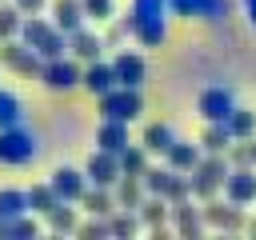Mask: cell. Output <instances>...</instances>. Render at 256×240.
Masks as SVG:
<instances>
[{
	"mask_svg": "<svg viewBox=\"0 0 256 240\" xmlns=\"http://www.w3.org/2000/svg\"><path fill=\"white\" fill-rule=\"evenodd\" d=\"M24 212H32V208H28V192H20V188H0V224L16 220V216H24Z\"/></svg>",
	"mask_w": 256,
	"mask_h": 240,
	"instance_id": "obj_27",
	"label": "cell"
},
{
	"mask_svg": "<svg viewBox=\"0 0 256 240\" xmlns=\"http://www.w3.org/2000/svg\"><path fill=\"white\" fill-rule=\"evenodd\" d=\"M44 228L52 232V236H76V228H80V216H76V208L68 204V200H60L48 216H44Z\"/></svg>",
	"mask_w": 256,
	"mask_h": 240,
	"instance_id": "obj_22",
	"label": "cell"
},
{
	"mask_svg": "<svg viewBox=\"0 0 256 240\" xmlns=\"http://www.w3.org/2000/svg\"><path fill=\"white\" fill-rule=\"evenodd\" d=\"M224 196L236 204H256V168H232L224 180Z\"/></svg>",
	"mask_w": 256,
	"mask_h": 240,
	"instance_id": "obj_15",
	"label": "cell"
},
{
	"mask_svg": "<svg viewBox=\"0 0 256 240\" xmlns=\"http://www.w3.org/2000/svg\"><path fill=\"white\" fill-rule=\"evenodd\" d=\"M228 172H232L228 152H204V160H200V164H196V172H192V196H196L200 204H204V200H212V196L224 188Z\"/></svg>",
	"mask_w": 256,
	"mask_h": 240,
	"instance_id": "obj_3",
	"label": "cell"
},
{
	"mask_svg": "<svg viewBox=\"0 0 256 240\" xmlns=\"http://www.w3.org/2000/svg\"><path fill=\"white\" fill-rule=\"evenodd\" d=\"M164 160H168L176 172H196V164L204 160V144H200V140L192 144V140H180V136H176V144L164 152Z\"/></svg>",
	"mask_w": 256,
	"mask_h": 240,
	"instance_id": "obj_18",
	"label": "cell"
},
{
	"mask_svg": "<svg viewBox=\"0 0 256 240\" xmlns=\"http://www.w3.org/2000/svg\"><path fill=\"white\" fill-rule=\"evenodd\" d=\"M20 40L28 48H36L44 60H56V56H68V32L56 24V20H44L40 12L36 16H24V28H20Z\"/></svg>",
	"mask_w": 256,
	"mask_h": 240,
	"instance_id": "obj_1",
	"label": "cell"
},
{
	"mask_svg": "<svg viewBox=\"0 0 256 240\" xmlns=\"http://www.w3.org/2000/svg\"><path fill=\"white\" fill-rule=\"evenodd\" d=\"M40 84H44L48 92H56V96H64V92H72V88H84V60H76L72 52L48 60L44 72H40Z\"/></svg>",
	"mask_w": 256,
	"mask_h": 240,
	"instance_id": "obj_4",
	"label": "cell"
},
{
	"mask_svg": "<svg viewBox=\"0 0 256 240\" xmlns=\"http://www.w3.org/2000/svg\"><path fill=\"white\" fill-rule=\"evenodd\" d=\"M128 40H136L132 12H128V16H112V20H108V32H104V44H108V48H120V44H128Z\"/></svg>",
	"mask_w": 256,
	"mask_h": 240,
	"instance_id": "obj_30",
	"label": "cell"
},
{
	"mask_svg": "<svg viewBox=\"0 0 256 240\" xmlns=\"http://www.w3.org/2000/svg\"><path fill=\"white\" fill-rule=\"evenodd\" d=\"M80 208L84 212H92V216H112L120 204H116V192L112 188H100V184H88V192H84V200H80Z\"/></svg>",
	"mask_w": 256,
	"mask_h": 240,
	"instance_id": "obj_25",
	"label": "cell"
},
{
	"mask_svg": "<svg viewBox=\"0 0 256 240\" xmlns=\"http://www.w3.org/2000/svg\"><path fill=\"white\" fill-rule=\"evenodd\" d=\"M244 232H248V236H256V216H248V224H244Z\"/></svg>",
	"mask_w": 256,
	"mask_h": 240,
	"instance_id": "obj_42",
	"label": "cell"
},
{
	"mask_svg": "<svg viewBox=\"0 0 256 240\" xmlns=\"http://www.w3.org/2000/svg\"><path fill=\"white\" fill-rule=\"evenodd\" d=\"M76 236L80 240H104V236H112V216H92L88 212V220H80Z\"/></svg>",
	"mask_w": 256,
	"mask_h": 240,
	"instance_id": "obj_34",
	"label": "cell"
},
{
	"mask_svg": "<svg viewBox=\"0 0 256 240\" xmlns=\"http://www.w3.org/2000/svg\"><path fill=\"white\" fill-rule=\"evenodd\" d=\"M228 160H232V168H256V160H252V136L248 140H236L228 148Z\"/></svg>",
	"mask_w": 256,
	"mask_h": 240,
	"instance_id": "obj_37",
	"label": "cell"
},
{
	"mask_svg": "<svg viewBox=\"0 0 256 240\" xmlns=\"http://www.w3.org/2000/svg\"><path fill=\"white\" fill-rule=\"evenodd\" d=\"M0 4H8V0H0Z\"/></svg>",
	"mask_w": 256,
	"mask_h": 240,
	"instance_id": "obj_44",
	"label": "cell"
},
{
	"mask_svg": "<svg viewBox=\"0 0 256 240\" xmlns=\"http://www.w3.org/2000/svg\"><path fill=\"white\" fill-rule=\"evenodd\" d=\"M204 220H208V232H228V236H236V232H244V224H248V216H244V204H236V200H204Z\"/></svg>",
	"mask_w": 256,
	"mask_h": 240,
	"instance_id": "obj_8",
	"label": "cell"
},
{
	"mask_svg": "<svg viewBox=\"0 0 256 240\" xmlns=\"http://www.w3.org/2000/svg\"><path fill=\"white\" fill-rule=\"evenodd\" d=\"M172 0H132V16H168Z\"/></svg>",
	"mask_w": 256,
	"mask_h": 240,
	"instance_id": "obj_39",
	"label": "cell"
},
{
	"mask_svg": "<svg viewBox=\"0 0 256 240\" xmlns=\"http://www.w3.org/2000/svg\"><path fill=\"white\" fill-rule=\"evenodd\" d=\"M172 176H176V168H172L168 160H164V164H148V172H144V188H148V196H168Z\"/></svg>",
	"mask_w": 256,
	"mask_h": 240,
	"instance_id": "obj_28",
	"label": "cell"
},
{
	"mask_svg": "<svg viewBox=\"0 0 256 240\" xmlns=\"http://www.w3.org/2000/svg\"><path fill=\"white\" fill-rule=\"evenodd\" d=\"M84 12H88V20L108 24V20L116 16V0H84Z\"/></svg>",
	"mask_w": 256,
	"mask_h": 240,
	"instance_id": "obj_38",
	"label": "cell"
},
{
	"mask_svg": "<svg viewBox=\"0 0 256 240\" xmlns=\"http://www.w3.org/2000/svg\"><path fill=\"white\" fill-rule=\"evenodd\" d=\"M136 44L140 48H164L168 44V16H132Z\"/></svg>",
	"mask_w": 256,
	"mask_h": 240,
	"instance_id": "obj_16",
	"label": "cell"
},
{
	"mask_svg": "<svg viewBox=\"0 0 256 240\" xmlns=\"http://www.w3.org/2000/svg\"><path fill=\"white\" fill-rule=\"evenodd\" d=\"M112 192H116V204H120V208H132V212H140V204L148 200L144 176H120Z\"/></svg>",
	"mask_w": 256,
	"mask_h": 240,
	"instance_id": "obj_21",
	"label": "cell"
},
{
	"mask_svg": "<svg viewBox=\"0 0 256 240\" xmlns=\"http://www.w3.org/2000/svg\"><path fill=\"white\" fill-rule=\"evenodd\" d=\"M112 88H116V68H112V60H88V64H84V92L104 96V92H112Z\"/></svg>",
	"mask_w": 256,
	"mask_h": 240,
	"instance_id": "obj_17",
	"label": "cell"
},
{
	"mask_svg": "<svg viewBox=\"0 0 256 240\" xmlns=\"http://www.w3.org/2000/svg\"><path fill=\"white\" fill-rule=\"evenodd\" d=\"M96 104H100V116H108V120H124V124L140 120V112H144V96H140V88H124V84H116L112 92L96 96Z\"/></svg>",
	"mask_w": 256,
	"mask_h": 240,
	"instance_id": "obj_6",
	"label": "cell"
},
{
	"mask_svg": "<svg viewBox=\"0 0 256 240\" xmlns=\"http://www.w3.org/2000/svg\"><path fill=\"white\" fill-rule=\"evenodd\" d=\"M172 232L184 236V240H196L208 232V220H204V204L196 200H184V204H172Z\"/></svg>",
	"mask_w": 256,
	"mask_h": 240,
	"instance_id": "obj_12",
	"label": "cell"
},
{
	"mask_svg": "<svg viewBox=\"0 0 256 240\" xmlns=\"http://www.w3.org/2000/svg\"><path fill=\"white\" fill-rule=\"evenodd\" d=\"M12 124H24V100L12 88H0V128H12Z\"/></svg>",
	"mask_w": 256,
	"mask_h": 240,
	"instance_id": "obj_32",
	"label": "cell"
},
{
	"mask_svg": "<svg viewBox=\"0 0 256 240\" xmlns=\"http://www.w3.org/2000/svg\"><path fill=\"white\" fill-rule=\"evenodd\" d=\"M40 156V136L28 128V124H12V128H0V164L8 168H24Z\"/></svg>",
	"mask_w": 256,
	"mask_h": 240,
	"instance_id": "obj_2",
	"label": "cell"
},
{
	"mask_svg": "<svg viewBox=\"0 0 256 240\" xmlns=\"http://www.w3.org/2000/svg\"><path fill=\"white\" fill-rule=\"evenodd\" d=\"M240 0H172V16L180 20H204V24H228Z\"/></svg>",
	"mask_w": 256,
	"mask_h": 240,
	"instance_id": "obj_7",
	"label": "cell"
},
{
	"mask_svg": "<svg viewBox=\"0 0 256 240\" xmlns=\"http://www.w3.org/2000/svg\"><path fill=\"white\" fill-rule=\"evenodd\" d=\"M252 160H256V136H252Z\"/></svg>",
	"mask_w": 256,
	"mask_h": 240,
	"instance_id": "obj_43",
	"label": "cell"
},
{
	"mask_svg": "<svg viewBox=\"0 0 256 240\" xmlns=\"http://www.w3.org/2000/svg\"><path fill=\"white\" fill-rule=\"evenodd\" d=\"M32 236H40V220H36V212H24V216L0 224V240H32Z\"/></svg>",
	"mask_w": 256,
	"mask_h": 240,
	"instance_id": "obj_26",
	"label": "cell"
},
{
	"mask_svg": "<svg viewBox=\"0 0 256 240\" xmlns=\"http://www.w3.org/2000/svg\"><path fill=\"white\" fill-rule=\"evenodd\" d=\"M104 48H108V44H104V32H92L88 24L76 28V32H68V52H72L76 60H84V64H88V60H100Z\"/></svg>",
	"mask_w": 256,
	"mask_h": 240,
	"instance_id": "obj_14",
	"label": "cell"
},
{
	"mask_svg": "<svg viewBox=\"0 0 256 240\" xmlns=\"http://www.w3.org/2000/svg\"><path fill=\"white\" fill-rule=\"evenodd\" d=\"M84 172L92 184L100 188H116V180L124 176V164H120V152H108V148H92L88 160H84Z\"/></svg>",
	"mask_w": 256,
	"mask_h": 240,
	"instance_id": "obj_9",
	"label": "cell"
},
{
	"mask_svg": "<svg viewBox=\"0 0 256 240\" xmlns=\"http://www.w3.org/2000/svg\"><path fill=\"white\" fill-rule=\"evenodd\" d=\"M140 228H144L140 212H132V208H116V212H112V236H116V240H132Z\"/></svg>",
	"mask_w": 256,
	"mask_h": 240,
	"instance_id": "obj_31",
	"label": "cell"
},
{
	"mask_svg": "<svg viewBox=\"0 0 256 240\" xmlns=\"http://www.w3.org/2000/svg\"><path fill=\"white\" fill-rule=\"evenodd\" d=\"M52 188H56V196L60 200H68V204H80L84 200V192H88V172L84 168H68V164H60V168H52Z\"/></svg>",
	"mask_w": 256,
	"mask_h": 240,
	"instance_id": "obj_11",
	"label": "cell"
},
{
	"mask_svg": "<svg viewBox=\"0 0 256 240\" xmlns=\"http://www.w3.org/2000/svg\"><path fill=\"white\" fill-rule=\"evenodd\" d=\"M228 128H232V136H236V140H248V136H256V112L236 104V112L228 116Z\"/></svg>",
	"mask_w": 256,
	"mask_h": 240,
	"instance_id": "obj_35",
	"label": "cell"
},
{
	"mask_svg": "<svg viewBox=\"0 0 256 240\" xmlns=\"http://www.w3.org/2000/svg\"><path fill=\"white\" fill-rule=\"evenodd\" d=\"M52 20L64 28V32H76L88 24V12H84V0H52Z\"/></svg>",
	"mask_w": 256,
	"mask_h": 240,
	"instance_id": "obj_20",
	"label": "cell"
},
{
	"mask_svg": "<svg viewBox=\"0 0 256 240\" xmlns=\"http://www.w3.org/2000/svg\"><path fill=\"white\" fill-rule=\"evenodd\" d=\"M148 148L144 144H128L124 152H120V164H124V176H144L148 172Z\"/></svg>",
	"mask_w": 256,
	"mask_h": 240,
	"instance_id": "obj_33",
	"label": "cell"
},
{
	"mask_svg": "<svg viewBox=\"0 0 256 240\" xmlns=\"http://www.w3.org/2000/svg\"><path fill=\"white\" fill-rule=\"evenodd\" d=\"M12 4H16V8L24 12V16H36V12H44V8L52 4V0H12Z\"/></svg>",
	"mask_w": 256,
	"mask_h": 240,
	"instance_id": "obj_40",
	"label": "cell"
},
{
	"mask_svg": "<svg viewBox=\"0 0 256 240\" xmlns=\"http://www.w3.org/2000/svg\"><path fill=\"white\" fill-rule=\"evenodd\" d=\"M240 12H244V20L256 28V0H240Z\"/></svg>",
	"mask_w": 256,
	"mask_h": 240,
	"instance_id": "obj_41",
	"label": "cell"
},
{
	"mask_svg": "<svg viewBox=\"0 0 256 240\" xmlns=\"http://www.w3.org/2000/svg\"><path fill=\"white\" fill-rule=\"evenodd\" d=\"M44 64H48V60H44L36 48H28L20 36L0 40V68H8V72H16V76H36V80H40Z\"/></svg>",
	"mask_w": 256,
	"mask_h": 240,
	"instance_id": "obj_5",
	"label": "cell"
},
{
	"mask_svg": "<svg viewBox=\"0 0 256 240\" xmlns=\"http://www.w3.org/2000/svg\"><path fill=\"white\" fill-rule=\"evenodd\" d=\"M112 68H116V84H124V88H144L148 64H144V56H140V52L120 48V52L112 56Z\"/></svg>",
	"mask_w": 256,
	"mask_h": 240,
	"instance_id": "obj_13",
	"label": "cell"
},
{
	"mask_svg": "<svg viewBox=\"0 0 256 240\" xmlns=\"http://www.w3.org/2000/svg\"><path fill=\"white\" fill-rule=\"evenodd\" d=\"M140 144H144L152 156H164V152L176 144V132H172L164 120H152V124H144V132H140Z\"/></svg>",
	"mask_w": 256,
	"mask_h": 240,
	"instance_id": "obj_23",
	"label": "cell"
},
{
	"mask_svg": "<svg viewBox=\"0 0 256 240\" xmlns=\"http://www.w3.org/2000/svg\"><path fill=\"white\" fill-rule=\"evenodd\" d=\"M196 112H200V120H228L236 112V92L224 84H208L196 96Z\"/></svg>",
	"mask_w": 256,
	"mask_h": 240,
	"instance_id": "obj_10",
	"label": "cell"
},
{
	"mask_svg": "<svg viewBox=\"0 0 256 240\" xmlns=\"http://www.w3.org/2000/svg\"><path fill=\"white\" fill-rule=\"evenodd\" d=\"M20 28H24V12L8 0V4H0V40H12V36H20Z\"/></svg>",
	"mask_w": 256,
	"mask_h": 240,
	"instance_id": "obj_36",
	"label": "cell"
},
{
	"mask_svg": "<svg viewBox=\"0 0 256 240\" xmlns=\"http://www.w3.org/2000/svg\"><path fill=\"white\" fill-rule=\"evenodd\" d=\"M132 140H128V124L124 120H108V116H100V124H96V148H108V152H124Z\"/></svg>",
	"mask_w": 256,
	"mask_h": 240,
	"instance_id": "obj_19",
	"label": "cell"
},
{
	"mask_svg": "<svg viewBox=\"0 0 256 240\" xmlns=\"http://www.w3.org/2000/svg\"><path fill=\"white\" fill-rule=\"evenodd\" d=\"M56 204H60V196H56L52 180H44V184H32V188H28V208H32L36 216H48Z\"/></svg>",
	"mask_w": 256,
	"mask_h": 240,
	"instance_id": "obj_29",
	"label": "cell"
},
{
	"mask_svg": "<svg viewBox=\"0 0 256 240\" xmlns=\"http://www.w3.org/2000/svg\"><path fill=\"white\" fill-rule=\"evenodd\" d=\"M200 144H204V152H228V148L236 144V136H232V128H228V120H204V132H200Z\"/></svg>",
	"mask_w": 256,
	"mask_h": 240,
	"instance_id": "obj_24",
	"label": "cell"
}]
</instances>
